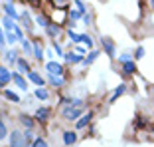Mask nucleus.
Segmentation results:
<instances>
[{
	"instance_id": "ddd939ff",
	"label": "nucleus",
	"mask_w": 154,
	"mask_h": 147,
	"mask_svg": "<svg viewBox=\"0 0 154 147\" xmlns=\"http://www.w3.org/2000/svg\"><path fill=\"white\" fill-rule=\"evenodd\" d=\"M50 117V109L48 107H40V109L36 111V119H40V121H45Z\"/></svg>"
},
{
	"instance_id": "72a5a7b5",
	"label": "nucleus",
	"mask_w": 154,
	"mask_h": 147,
	"mask_svg": "<svg viewBox=\"0 0 154 147\" xmlns=\"http://www.w3.org/2000/svg\"><path fill=\"white\" fill-rule=\"evenodd\" d=\"M6 44V34H2V30H0V48Z\"/></svg>"
},
{
	"instance_id": "5701e85b",
	"label": "nucleus",
	"mask_w": 154,
	"mask_h": 147,
	"mask_svg": "<svg viewBox=\"0 0 154 147\" xmlns=\"http://www.w3.org/2000/svg\"><path fill=\"white\" fill-rule=\"evenodd\" d=\"M45 30H48V36H51V38H55L59 34V26H54V24H50Z\"/></svg>"
},
{
	"instance_id": "4c0bfd02",
	"label": "nucleus",
	"mask_w": 154,
	"mask_h": 147,
	"mask_svg": "<svg viewBox=\"0 0 154 147\" xmlns=\"http://www.w3.org/2000/svg\"><path fill=\"white\" fill-rule=\"evenodd\" d=\"M28 2H32V4H40V0H28Z\"/></svg>"
},
{
	"instance_id": "f03ea898",
	"label": "nucleus",
	"mask_w": 154,
	"mask_h": 147,
	"mask_svg": "<svg viewBox=\"0 0 154 147\" xmlns=\"http://www.w3.org/2000/svg\"><path fill=\"white\" fill-rule=\"evenodd\" d=\"M101 46H103V50L107 52V56H111V58H115V54H117V50H115V42L111 40V38H101Z\"/></svg>"
},
{
	"instance_id": "423d86ee",
	"label": "nucleus",
	"mask_w": 154,
	"mask_h": 147,
	"mask_svg": "<svg viewBox=\"0 0 154 147\" xmlns=\"http://www.w3.org/2000/svg\"><path fill=\"white\" fill-rule=\"evenodd\" d=\"M4 12H6V16H10V18H18V14H16V10H14V4L10 2V0H6V4H4Z\"/></svg>"
},
{
	"instance_id": "1a4fd4ad",
	"label": "nucleus",
	"mask_w": 154,
	"mask_h": 147,
	"mask_svg": "<svg viewBox=\"0 0 154 147\" xmlns=\"http://www.w3.org/2000/svg\"><path fill=\"white\" fill-rule=\"evenodd\" d=\"M91 117H93V113H91V111H87L85 115H81V117H79V121H77V129H83L91 121Z\"/></svg>"
},
{
	"instance_id": "f704fd0d",
	"label": "nucleus",
	"mask_w": 154,
	"mask_h": 147,
	"mask_svg": "<svg viewBox=\"0 0 154 147\" xmlns=\"http://www.w3.org/2000/svg\"><path fill=\"white\" fill-rule=\"evenodd\" d=\"M79 16H81V12H79V10H71V18H73V20L79 18Z\"/></svg>"
},
{
	"instance_id": "bb28decb",
	"label": "nucleus",
	"mask_w": 154,
	"mask_h": 147,
	"mask_svg": "<svg viewBox=\"0 0 154 147\" xmlns=\"http://www.w3.org/2000/svg\"><path fill=\"white\" fill-rule=\"evenodd\" d=\"M34 56H36V60H42L44 58V52H42V48H40V44H34Z\"/></svg>"
},
{
	"instance_id": "c9c22d12",
	"label": "nucleus",
	"mask_w": 154,
	"mask_h": 147,
	"mask_svg": "<svg viewBox=\"0 0 154 147\" xmlns=\"http://www.w3.org/2000/svg\"><path fill=\"white\" fill-rule=\"evenodd\" d=\"M54 50H55V52H57V54H59V56H61V48H59V44H57V42H55V40H54Z\"/></svg>"
},
{
	"instance_id": "b1692460",
	"label": "nucleus",
	"mask_w": 154,
	"mask_h": 147,
	"mask_svg": "<svg viewBox=\"0 0 154 147\" xmlns=\"http://www.w3.org/2000/svg\"><path fill=\"white\" fill-rule=\"evenodd\" d=\"M20 44H22V48L28 52V54H32V52H34V46H32V44H30V42L26 40V38H22V40H20Z\"/></svg>"
},
{
	"instance_id": "9b49d317",
	"label": "nucleus",
	"mask_w": 154,
	"mask_h": 147,
	"mask_svg": "<svg viewBox=\"0 0 154 147\" xmlns=\"http://www.w3.org/2000/svg\"><path fill=\"white\" fill-rule=\"evenodd\" d=\"M48 80H50L51 86H63V78H61V76H55V74L48 72Z\"/></svg>"
},
{
	"instance_id": "2eb2a0df",
	"label": "nucleus",
	"mask_w": 154,
	"mask_h": 147,
	"mask_svg": "<svg viewBox=\"0 0 154 147\" xmlns=\"http://www.w3.org/2000/svg\"><path fill=\"white\" fill-rule=\"evenodd\" d=\"M16 66H18V70H20L22 74H30V72H32V70H30V66H28V62H26V60H22V58H18Z\"/></svg>"
},
{
	"instance_id": "cd10ccee",
	"label": "nucleus",
	"mask_w": 154,
	"mask_h": 147,
	"mask_svg": "<svg viewBox=\"0 0 154 147\" xmlns=\"http://www.w3.org/2000/svg\"><path fill=\"white\" fill-rule=\"evenodd\" d=\"M16 40H18V36H16V32H14V30L6 32V42H8V44H14Z\"/></svg>"
},
{
	"instance_id": "ea45409f",
	"label": "nucleus",
	"mask_w": 154,
	"mask_h": 147,
	"mask_svg": "<svg viewBox=\"0 0 154 147\" xmlns=\"http://www.w3.org/2000/svg\"><path fill=\"white\" fill-rule=\"evenodd\" d=\"M2 86H6V83H4V82H2V80H0V87H2Z\"/></svg>"
},
{
	"instance_id": "6ab92c4d",
	"label": "nucleus",
	"mask_w": 154,
	"mask_h": 147,
	"mask_svg": "<svg viewBox=\"0 0 154 147\" xmlns=\"http://www.w3.org/2000/svg\"><path fill=\"white\" fill-rule=\"evenodd\" d=\"M22 22H24V26H26V30H32L34 28V24H32V20H30V14L28 12L22 14Z\"/></svg>"
},
{
	"instance_id": "c85d7f7f",
	"label": "nucleus",
	"mask_w": 154,
	"mask_h": 147,
	"mask_svg": "<svg viewBox=\"0 0 154 147\" xmlns=\"http://www.w3.org/2000/svg\"><path fill=\"white\" fill-rule=\"evenodd\" d=\"M77 42H83V44H87V48H93V42H91V38H89V36H85V34H81Z\"/></svg>"
},
{
	"instance_id": "f8f14e48",
	"label": "nucleus",
	"mask_w": 154,
	"mask_h": 147,
	"mask_svg": "<svg viewBox=\"0 0 154 147\" xmlns=\"http://www.w3.org/2000/svg\"><path fill=\"white\" fill-rule=\"evenodd\" d=\"M28 78L32 80V82L36 83L38 87H42V86H44V78H42L40 74H36V72H30V74H28Z\"/></svg>"
},
{
	"instance_id": "393cba45",
	"label": "nucleus",
	"mask_w": 154,
	"mask_h": 147,
	"mask_svg": "<svg viewBox=\"0 0 154 147\" xmlns=\"http://www.w3.org/2000/svg\"><path fill=\"white\" fill-rule=\"evenodd\" d=\"M4 58H6V62H10V64H16V62H18V58H16V52H12V50L6 52Z\"/></svg>"
},
{
	"instance_id": "f3484780",
	"label": "nucleus",
	"mask_w": 154,
	"mask_h": 147,
	"mask_svg": "<svg viewBox=\"0 0 154 147\" xmlns=\"http://www.w3.org/2000/svg\"><path fill=\"white\" fill-rule=\"evenodd\" d=\"M2 24H4V30H6V32H10V30H14V28H16L14 18H10V16H6V18L2 20Z\"/></svg>"
},
{
	"instance_id": "473e14b6",
	"label": "nucleus",
	"mask_w": 154,
	"mask_h": 147,
	"mask_svg": "<svg viewBox=\"0 0 154 147\" xmlns=\"http://www.w3.org/2000/svg\"><path fill=\"white\" fill-rule=\"evenodd\" d=\"M75 4H77V8H79V12H85V4H83L81 0H75Z\"/></svg>"
},
{
	"instance_id": "7ed1b4c3",
	"label": "nucleus",
	"mask_w": 154,
	"mask_h": 147,
	"mask_svg": "<svg viewBox=\"0 0 154 147\" xmlns=\"http://www.w3.org/2000/svg\"><path fill=\"white\" fill-rule=\"evenodd\" d=\"M81 115H83V111L79 109V107H71V106H69V107H65V109H63V117L67 121L77 119V117H81Z\"/></svg>"
},
{
	"instance_id": "9d476101",
	"label": "nucleus",
	"mask_w": 154,
	"mask_h": 147,
	"mask_svg": "<svg viewBox=\"0 0 154 147\" xmlns=\"http://www.w3.org/2000/svg\"><path fill=\"white\" fill-rule=\"evenodd\" d=\"M122 72L125 74H134L136 72V66L132 60H127V62H122Z\"/></svg>"
},
{
	"instance_id": "a878e982",
	"label": "nucleus",
	"mask_w": 154,
	"mask_h": 147,
	"mask_svg": "<svg viewBox=\"0 0 154 147\" xmlns=\"http://www.w3.org/2000/svg\"><path fill=\"white\" fill-rule=\"evenodd\" d=\"M48 90H44V87H38L36 90V97H40V100H48Z\"/></svg>"
},
{
	"instance_id": "e433bc0d",
	"label": "nucleus",
	"mask_w": 154,
	"mask_h": 147,
	"mask_svg": "<svg viewBox=\"0 0 154 147\" xmlns=\"http://www.w3.org/2000/svg\"><path fill=\"white\" fill-rule=\"evenodd\" d=\"M83 22H85V24H91V16H89V14H85V16H83Z\"/></svg>"
},
{
	"instance_id": "58836bf2",
	"label": "nucleus",
	"mask_w": 154,
	"mask_h": 147,
	"mask_svg": "<svg viewBox=\"0 0 154 147\" xmlns=\"http://www.w3.org/2000/svg\"><path fill=\"white\" fill-rule=\"evenodd\" d=\"M150 6H152V10H154V0H150Z\"/></svg>"
},
{
	"instance_id": "a19ab883",
	"label": "nucleus",
	"mask_w": 154,
	"mask_h": 147,
	"mask_svg": "<svg viewBox=\"0 0 154 147\" xmlns=\"http://www.w3.org/2000/svg\"><path fill=\"white\" fill-rule=\"evenodd\" d=\"M55 2H63V0H55Z\"/></svg>"
},
{
	"instance_id": "6e6552de",
	"label": "nucleus",
	"mask_w": 154,
	"mask_h": 147,
	"mask_svg": "<svg viewBox=\"0 0 154 147\" xmlns=\"http://www.w3.org/2000/svg\"><path fill=\"white\" fill-rule=\"evenodd\" d=\"M12 80H14V83H16L18 87H22L24 92L28 90V83H26V80H24L22 76H20V74H12Z\"/></svg>"
},
{
	"instance_id": "aec40b11",
	"label": "nucleus",
	"mask_w": 154,
	"mask_h": 147,
	"mask_svg": "<svg viewBox=\"0 0 154 147\" xmlns=\"http://www.w3.org/2000/svg\"><path fill=\"white\" fill-rule=\"evenodd\" d=\"M4 97H6V100H10V101H14V103H18V101H20L18 93H14V92H10V90H6V92H4Z\"/></svg>"
},
{
	"instance_id": "39448f33",
	"label": "nucleus",
	"mask_w": 154,
	"mask_h": 147,
	"mask_svg": "<svg viewBox=\"0 0 154 147\" xmlns=\"http://www.w3.org/2000/svg\"><path fill=\"white\" fill-rule=\"evenodd\" d=\"M65 60L69 64H77V62H83V56L81 52H69V54H65Z\"/></svg>"
},
{
	"instance_id": "f257e3e1",
	"label": "nucleus",
	"mask_w": 154,
	"mask_h": 147,
	"mask_svg": "<svg viewBox=\"0 0 154 147\" xmlns=\"http://www.w3.org/2000/svg\"><path fill=\"white\" fill-rule=\"evenodd\" d=\"M26 145V135L20 131H12L10 133V147H24Z\"/></svg>"
},
{
	"instance_id": "dca6fc26",
	"label": "nucleus",
	"mask_w": 154,
	"mask_h": 147,
	"mask_svg": "<svg viewBox=\"0 0 154 147\" xmlns=\"http://www.w3.org/2000/svg\"><path fill=\"white\" fill-rule=\"evenodd\" d=\"M125 87H127V86H125V83H121V86H119L117 90H115V92H113V96H111V103H115V101H117V97L125 93Z\"/></svg>"
},
{
	"instance_id": "a211bd4d",
	"label": "nucleus",
	"mask_w": 154,
	"mask_h": 147,
	"mask_svg": "<svg viewBox=\"0 0 154 147\" xmlns=\"http://www.w3.org/2000/svg\"><path fill=\"white\" fill-rule=\"evenodd\" d=\"M20 123L26 125L28 129H32V127H34V121H32V117H30V115H20Z\"/></svg>"
},
{
	"instance_id": "20e7f679",
	"label": "nucleus",
	"mask_w": 154,
	"mask_h": 147,
	"mask_svg": "<svg viewBox=\"0 0 154 147\" xmlns=\"http://www.w3.org/2000/svg\"><path fill=\"white\" fill-rule=\"evenodd\" d=\"M48 72L50 74H55V76H61L63 74V68H61V64H57V62H48Z\"/></svg>"
},
{
	"instance_id": "412c9836",
	"label": "nucleus",
	"mask_w": 154,
	"mask_h": 147,
	"mask_svg": "<svg viewBox=\"0 0 154 147\" xmlns=\"http://www.w3.org/2000/svg\"><path fill=\"white\" fill-rule=\"evenodd\" d=\"M36 22L40 24V26H44V28H48V26H50V20L45 18L44 14H38V16H36Z\"/></svg>"
},
{
	"instance_id": "c756f323",
	"label": "nucleus",
	"mask_w": 154,
	"mask_h": 147,
	"mask_svg": "<svg viewBox=\"0 0 154 147\" xmlns=\"http://www.w3.org/2000/svg\"><path fill=\"white\" fill-rule=\"evenodd\" d=\"M32 147H48V143H45V139L38 137V139H34V141H32Z\"/></svg>"
},
{
	"instance_id": "0eeeda50",
	"label": "nucleus",
	"mask_w": 154,
	"mask_h": 147,
	"mask_svg": "<svg viewBox=\"0 0 154 147\" xmlns=\"http://www.w3.org/2000/svg\"><path fill=\"white\" fill-rule=\"evenodd\" d=\"M75 141H77V133L75 131H65L63 133V143L65 145H73Z\"/></svg>"
},
{
	"instance_id": "7c9ffc66",
	"label": "nucleus",
	"mask_w": 154,
	"mask_h": 147,
	"mask_svg": "<svg viewBox=\"0 0 154 147\" xmlns=\"http://www.w3.org/2000/svg\"><path fill=\"white\" fill-rule=\"evenodd\" d=\"M6 133H8V131H6V125L2 123V121H0V141H2V139L6 137Z\"/></svg>"
},
{
	"instance_id": "4468645a",
	"label": "nucleus",
	"mask_w": 154,
	"mask_h": 147,
	"mask_svg": "<svg viewBox=\"0 0 154 147\" xmlns=\"http://www.w3.org/2000/svg\"><path fill=\"white\" fill-rule=\"evenodd\" d=\"M0 80L4 83H8L10 80H12V74L8 72V68H4V66H0Z\"/></svg>"
},
{
	"instance_id": "2f4dec72",
	"label": "nucleus",
	"mask_w": 154,
	"mask_h": 147,
	"mask_svg": "<svg viewBox=\"0 0 154 147\" xmlns=\"http://www.w3.org/2000/svg\"><path fill=\"white\" fill-rule=\"evenodd\" d=\"M136 60H140V58H144V48H136Z\"/></svg>"
},
{
	"instance_id": "4be33fe9",
	"label": "nucleus",
	"mask_w": 154,
	"mask_h": 147,
	"mask_svg": "<svg viewBox=\"0 0 154 147\" xmlns=\"http://www.w3.org/2000/svg\"><path fill=\"white\" fill-rule=\"evenodd\" d=\"M97 56H99V52H97V50H93V52L89 54V58H83V64H85V66H89L91 62H95V60H97Z\"/></svg>"
}]
</instances>
